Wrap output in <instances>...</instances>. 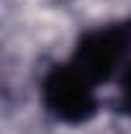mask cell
<instances>
[{
  "label": "cell",
  "instance_id": "obj_1",
  "mask_svg": "<svg viewBox=\"0 0 131 134\" xmlns=\"http://www.w3.org/2000/svg\"><path fill=\"white\" fill-rule=\"evenodd\" d=\"M67 59L95 88L116 83L131 62V16L80 31Z\"/></svg>",
  "mask_w": 131,
  "mask_h": 134
},
{
  "label": "cell",
  "instance_id": "obj_2",
  "mask_svg": "<svg viewBox=\"0 0 131 134\" xmlns=\"http://www.w3.org/2000/svg\"><path fill=\"white\" fill-rule=\"evenodd\" d=\"M39 103L44 114L64 126L90 124L100 114L98 88L82 75L69 59L54 62L41 75L39 83Z\"/></svg>",
  "mask_w": 131,
  "mask_h": 134
},
{
  "label": "cell",
  "instance_id": "obj_3",
  "mask_svg": "<svg viewBox=\"0 0 131 134\" xmlns=\"http://www.w3.org/2000/svg\"><path fill=\"white\" fill-rule=\"evenodd\" d=\"M113 111L118 116L131 119V62L116 80V98H113Z\"/></svg>",
  "mask_w": 131,
  "mask_h": 134
}]
</instances>
